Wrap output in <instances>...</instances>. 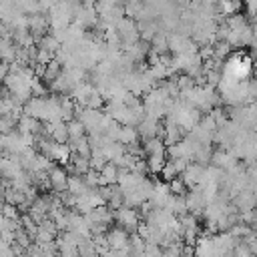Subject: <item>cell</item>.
Listing matches in <instances>:
<instances>
[{"mask_svg":"<svg viewBox=\"0 0 257 257\" xmlns=\"http://www.w3.org/2000/svg\"><path fill=\"white\" fill-rule=\"evenodd\" d=\"M114 30H116V34L120 36V40H122L124 46H131V44H135V42L141 40L139 22H137L135 18H131V16H124V18L114 26Z\"/></svg>","mask_w":257,"mask_h":257,"instance_id":"cell-1","label":"cell"},{"mask_svg":"<svg viewBox=\"0 0 257 257\" xmlns=\"http://www.w3.org/2000/svg\"><path fill=\"white\" fill-rule=\"evenodd\" d=\"M114 221L120 227H124L128 233H135L139 229V225H141V213L135 211V207L124 205V207H120V209L114 211Z\"/></svg>","mask_w":257,"mask_h":257,"instance_id":"cell-2","label":"cell"},{"mask_svg":"<svg viewBox=\"0 0 257 257\" xmlns=\"http://www.w3.org/2000/svg\"><path fill=\"white\" fill-rule=\"evenodd\" d=\"M68 173L64 167L60 165H54L50 171H48V179H50V189L54 193H64L68 189Z\"/></svg>","mask_w":257,"mask_h":257,"instance_id":"cell-3","label":"cell"},{"mask_svg":"<svg viewBox=\"0 0 257 257\" xmlns=\"http://www.w3.org/2000/svg\"><path fill=\"white\" fill-rule=\"evenodd\" d=\"M106 239H108L110 249H116V251H118V249H128V247H131V233H128L124 227L108 229Z\"/></svg>","mask_w":257,"mask_h":257,"instance_id":"cell-4","label":"cell"},{"mask_svg":"<svg viewBox=\"0 0 257 257\" xmlns=\"http://www.w3.org/2000/svg\"><path fill=\"white\" fill-rule=\"evenodd\" d=\"M233 205L237 209H241V213H247V211H253L257 207V193H253L251 187L239 191L235 197H233Z\"/></svg>","mask_w":257,"mask_h":257,"instance_id":"cell-5","label":"cell"},{"mask_svg":"<svg viewBox=\"0 0 257 257\" xmlns=\"http://www.w3.org/2000/svg\"><path fill=\"white\" fill-rule=\"evenodd\" d=\"M203 173H205V165H201V163H189L181 177H183V181L189 185V189H193V187H197V185L201 183Z\"/></svg>","mask_w":257,"mask_h":257,"instance_id":"cell-6","label":"cell"},{"mask_svg":"<svg viewBox=\"0 0 257 257\" xmlns=\"http://www.w3.org/2000/svg\"><path fill=\"white\" fill-rule=\"evenodd\" d=\"M120 175H122V169H120L116 163L108 161V163L100 169V187H102V185H116L118 179H120Z\"/></svg>","mask_w":257,"mask_h":257,"instance_id":"cell-7","label":"cell"},{"mask_svg":"<svg viewBox=\"0 0 257 257\" xmlns=\"http://www.w3.org/2000/svg\"><path fill=\"white\" fill-rule=\"evenodd\" d=\"M16 126H18V131H20V133H26V135H40L44 124H42V120H38V118L30 116V114H22Z\"/></svg>","mask_w":257,"mask_h":257,"instance_id":"cell-8","label":"cell"},{"mask_svg":"<svg viewBox=\"0 0 257 257\" xmlns=\"http://www.w3.org/2000/svg\"><path fill=\"white\" fill-rule=\"evenodd\" d=\"M213 165L215 167H219V169H223V171H227V169H231L233 165H237V157L231 153V151H217V153H213Z\"/></svg>","mask_w":257,"mask_h":257,"instance_id":"cell-9","label":"cell"},{"mask_svg":"<svg viewBox=\"0 0 257 257\" xmlns=\"http://www.w3.org/2000/svg\"><path fill=\"white\" fill-rule=\"evenodd\" d=\"M139 139H141V135H139V128H137V126H133V124H122V126H120L118 141H120L122 145H126V147L137 145Z\"/></svg>","mask_w":257,"mask_h":257,"instance_id":"cell-10","label":"cell"},{"mask_svg":"<svg viewBox=\"0 0 257 257\" xmlns=\"http://www.w3.org/2000/svg\"><path fill=\"white\" fill-rule=\"evenodd\" d=\"M241 6H243V0H219L217 4V10L221 16H233V14H239L241 12Z\"/></svg>","mask_w":257,"mask_h":257,"instance_id":"cell-11","label":"cell"},{"mask_svg":"<svg viewBox=\"0 0 257 257\" xmlns=\"http://www.w3.org/2000/svg\"><path fill=\"white\" fill-rule=\"evenodd\" d=\"M165 139L163 137H153V139H147L143 143V149H145V157L149 155H157V153H165Z\"/></svg>","mask_w":257,"mask_h":257,"instance_id":"cell-12","label":"cell"},{"mask_svg":"<svg viewBox=\"0 0 257 257\" xmlns=\"http://www.w3.org/2000/svg\"><path fill=\"white\" fill-rule=\"evenodd\" d=\"M147 165H149V173H153V175H161L163 167L167 165V161H165V153L149 155V157H147Z\"/></svg>","mask_w":257,"mask_h":257,"instance_id":"cell-13","label":"cell"},{"mask_svg":"<svg viewBox=\"0 0 257 257\" xmlns=\"http://www.w3.org/2000/svg\"><path fill=\"white\" fill-rule=\"evenodd\" d=\"M62 46V42L50 32V34H44L42 38H38V48H44V50H50V52H58V48Z\"/></svg>","mask_w":257,"mask_h":257,"instance_id":"cell-14","label":"cell"},{"mask_svg":"<svg viewBox=\"0 0 257 257\" xmlns=\"http://www.w3.org/2000/svg\"><path fill=\"white\" fill-rule=\"evenodd\" d=\"M213 50H215V58L225 60L231 54V42L229 40H215L213 42Z\"/></svg>","mask_w":257,"mask_h":257,"instance_id":"cell-15","label":"cell"},{"mask_svg":"<svg viewBox=\"0 0 257 257\" xmlns=\"http://www.w3.org/2000/svg\"><path fill=\"white\" fill-rule=\"evenodd\" d=\"M68 133H70V141H74V139H80V137H84L88 131H86V126L78 120V118H72L70 122H68Z\"/></svg>","mask_w":257,"mask_h":257,"instance_id":"cell-16","label":"cell"},{"mask_svg":"<svg viewBox=\"0 0 257 257\" xmlns=\"http://www.w3.org/2000/svg\"><path fill=\"white\" fill-rule=\"evenodd\" d=\"M169 187H171V193L173 195H187L189 191V185L183 181V177H177V179H173V181H169Z\"/></svg>","mask_w":257,"mask_h":257,"instance_id":"cell-17","label":"cell"},{"mask_svg":"<svg viewBox=\"0 0 257 257\" xmlns=\"http://www.w3.org/2000/svg\"><path fill=\"white\" fill-rule=\"evenodd\" d=\"M52 58H54V52L44 50V48H38V52H36V64H48Z\"/></svg>","mask_w":257,"mask_h":257,"instance_id":"cell-18","label":"cell"},{"mask_svg":"<svg viewBox=\"0 0 257 257\" xmlns=\"http://www.w3.org/2000/svg\"><path fill=\"white\" fill-rule=\"evenodd\" d=\"M4 217H8V219H20L22 215H20V211H18L16 205L6 203V205H4Z\"/></svg>","mask_w":257,"mask_h":257,"instance_id":"cell-19","label":"cell"},{"mask_svg":"<svg viewBox=\"0 0 257 257\" xmlns=\"http://www.w3.org/2000/svg\"><path fill=\"white\" fill-rule=\"evenodd\" d=\"M243 2H245L247 10H249V12L255 16V14H257V0H243Z\"/></svg>","mask_w":257,"mask_h":257,"instance_id":"cell-20","label":"cell"},{"mask_svg":"<svg viewBox=\"0 0 257 257\" xmlns=\"http://www.w3.org/2000/svg\"><path fill=\"white\" fill-rule=\"evenodd\" d=\"M40 2V6H42V10H50L58 0H38Z\"/></svg>","mask_w":257,"mask_h":257,"instance_id":"cell-21","label":"cell"}]
</instances>
